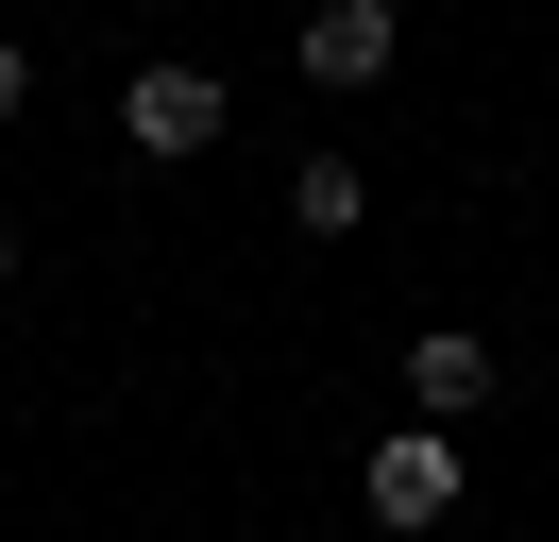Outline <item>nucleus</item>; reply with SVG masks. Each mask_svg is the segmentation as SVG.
<instances>
[{
  "label": "nucleus",
  "mask_w": 559,
  "mask_h": 542,
  "mask_svg": "<svg viewBox=\"0 0 559 542\" xmlns=\"http://www.w3.org/2000/svg\"><path fill=\"white\" fill-rule=\"evenodd\" d=\"M288 221H306V237H356V221H373V169H356V153H306V169H288Z\"/></svg>",
  "instance_id": "nucleus-5"
},
{
  "label": "nucleus",
  "mask_w": 559,
  "mask_h": 542,
  "mask_svg": "<svg viewBox=\"0 0 559 542\" xmlns=\"http://www.w3.org/2000/svg\"><path fill=\"white\" fill-rule=\"evenodd\" d=\"M17 102H35V51H17V34H0V119H17Z\"/></svg>",
  "instance_id": "nucleus-6"
},
{
  "label": "nucleus",
  "mask_w": 559,
  "mask_h": 542,
  "mask_svg": "<svg viewBox=\"0 0 559 542\" xmlns=\"http://www.w3.org/2000/svg\"><path fill=\"white\" fill-rule=\"evenodd\" d=\"M407 406H424V424H475V406H491V339L475 322H424L407 339Z\"/></svg>",
  "instance_id": "nucleus-4"
},
{
  "label": "nucleus",
  "mask_w": 559,
  "mask_h": 542,
  "mask_svg": "<svg viewBox=\"0 0 559 542\" xmlns=\"http://www.w3.org/2000/svg\"><path fill=\"white\" fill-rule=\"evenodd\" d=\"M390 51H407V17H390V0H322V17H306V85H390Z\"/></svg>",
  "instance_id": "nucleus-3"
},
{
  "label": "nucleus",
  "mask_w": 559,
  "mask_h": 542,
  "mask_svg": "<svg viewBox=\"0 0 559 542\" xmlns=\"http://www.w3.org/2000/svg\"><path fill=\"white\" fill-rule=\"evenodd\" d=\"M0 271H17V221H0Z\"/></svg>",
  "instance_id": "nucleus-7"
},
{
  "label": "nucleus",
  "mask_w": 559,
  "mask_h": 542,
  "mask_svg": "<svg viewBox=\"0 0 559 542\" xmlns=\"http://www.w3.org/2000/svg\"><path fill=\"white\" fill-rule=\"evenodd\" d=\"M221 119H238L221 68H136V85H119V136H136V153H204Z\"/></svg>",
  "instance_id": "nucleus-2"
},
{
  "label": "nucleus",
  "mask_w": 559,
  "mask_h": 542,
  "mask_svg": "<svg viewBox=\"0 0 559 542\" xmlns=\"http://www.w3.org/2000/svg\"><path fill=\"white\" fill-rule=\"evenodd\" d=\"M457 492H475V458H457V424H390L373 458H356V508H373L390 542H424V526H457Z\"/></svg>",
  "instance_id": "nucleus-1"
}]
</instances>
